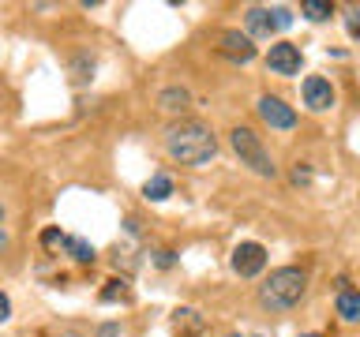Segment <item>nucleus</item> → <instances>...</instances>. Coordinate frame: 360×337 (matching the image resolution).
<instances>
[{
    "label": "nucleus",
    "mask_w": 360,
    "mask_h": 337,
    "mask_svg": "<svg viewBox=\"0 0 360 337\" xmlns=\"http://www.w3.org/2000/svg\"><path fill=\"white\" fill-rule=\"evenodd\" d=\"M165 150L173 161L188 165V168H199L218 154V139H214V131L202 120H180L165 131Z\"/></svg>",
    "instance_id": "obj_1"
},
{
    "label": "nucleus",
    "mask_w": 360,
    "mask_h": 337,
    "mask_svg": "<svg viewBox=\"0 0 360 337\" xmlns=\"http://www.w3.org/2000/svg\"><path fill=\"white\" fill-rule=\"evenodd\" d=\"M304 292H308V274L300 266H281V270H270V277L259 289V300L270 311H289L300 303Z\"/></svg>",
    "instance_id": "obj_2"
},
{
    "label": "nucleus",
    "mask_w": 360,
    "mask_h": 337,
    "mask_svg": "<svg viewBox=\"0 0 360 337\" xmlns=\"http://www.w3.org/2000/svg\"><path fill=\"white\" fill-rule=\"evenodd\" d=\"M229 143H233L236 157H240V165H248V168H252V173H259V176H278V165L270 161L266 146L259 143V135H255L252 128H233V131H229Z\"/></svg>",
    "instance_id": "obj_3"
},
{
    "label": "nucleus",
    "mask_w": 360,
    "mask_h": 337,
    "mask_svg": "<svg viewBox=\"0 0 360 337\" xmlns=\"http://www.w3.org/2000/svg\"><path fill=\"white\" fill-rule=\"evenodd\" d=\"M248 38H270V34H278V30H285L292 15H289V8H248Z\"/></svg>",
    "instance_id": "obj_4"
},
{
    "label": "nucleus",
    "mask_w": 360,
    "mask_h": 337,
    "mask_svg": "<svg viewBox=\"0 0 360 337\" xmlns=\"http://www.w3.org/2000/svg\"><path fill=\"white\" fill-rule=\"evenodd\" d=\"M263 266H266V247H263V244L248 240V244H236V247H233V270H236L240 277L263 274Z\"/></svg>",
    "instance_id": "obj_5"
},
{
    "label": "nucleus",
    "mask_w": 360,
    "mask_h": 337,
    "mask_svg": "<svg viewBox=\"0 0 360 337\" xmlns=\"http://www.w3.org/2000/svg\"><path fill=\"white\" fill-rule=\"evenodd\" d=\"M266 67H270L274 75H297V72H300V49H297V45H289V41L270 45Z\"/></svg>",
    "instance_id": "obj_6"
},
{
    "label": "nucleus",
    "mask_w": 360,
    "mask_h": 337,
    "mask_svg": "<svg viewBox=\"0 0 360 337\" xmlns=\"http://www.w3.org/2000/svg\"><path fill=\"white\" fill-rule=\"evenodd\" d=\"M259 117H263L270 128H278V131H289L292 124H297V112H292L281 98H270V94L259 98Z\"/></svg>",
    "instance_id": "obj_7"
},
{
    "label": "nucleus",
    "mask_w": 360,
    "mask_h": 337,
    "mask_svg": "<svg viewBox=\"0 0 360 337\" xmlns=\"http://www.w3.org/2000/svg\"><path fill=\"white\" fill-rule=\"evenodd\" d=\"M304 105H308L311 112H323L334 105V86L326 83L323 75H308L304 79Z\"/></svg>",
    "instance_id": "obj_8"
},
{
    "label": "nucleus",
    "mask_w": 360,
    "mask_h": 337,
    "mask_svg": "<svg viewBox=\"0 0 360 337\" xmlns=\"http://www.w3.org/2000/svg\"><path fill=\"white\" fill-rule=\"evenodd\" d=\"M218 49H221V56H229V60H236V64L255 60V45H252V38H248V34H240V30H225Z\"/></svg>",
    "instance_id": "obj_9"
},
{
    "label": "nucleus",
    "mask_w": 360,
    "mask_h": 337,
    "mask_svg": "<svg viewBox=\"0 0 360 337\" xmlns=\"http://www.w3.org/2000/svg\"><path fill=\"white\" fill-rule=\"evenodd\" d=\"M334 308H338V315H342L345 322H356V319H360V296H356V289L349 285V281H342V289H338Z\"/></svg>",
    "instance_id": "obj_10"
},
{
    "label": "nucleus",
    "mask_w": 360,
    "mask_h": 337,
    "mask_svg": "<svg viewBox=\"0 0 360 337\" xmlns=\"http://www.w3.org/2000/svg\"><path fill=\"white\" fill-rule=\"evenodd\" d=\"M202 326H207V322H202V315H199V311H191V308H180V311L173 315V330H176L180 337H191V333H199Z\"/></svg>",
    "instance_id": "obj_11"
},
{
    "label": "nucleus",
    "mask_w": 360,
    "mask_h": 337,
    "mask_svg": "<svg viewBox=\"0 0 360 337\" xmlns=\"http://www.w3.org/2000/svg\"><path fill=\"white\" fill-rule=\"evenodd\" d=\"M143 195L150 199V202H165L169 195H173V180H169L165 173H154V176L143 184Z\"/></svg>",
    "instance_id": "obj_12"
},
{
    "label": "nucleus",
    "mask_w": 360,
    "mask_h": 337,
    "mask_svg": "<svg viewBox=\"0 0 360 337\" xmlns=\"http://www.w3.org/2000/svg\"><path fill=\"white\" fill-rule=\"evenodd\" d=\"M64 251L72 255L75 263H94V258H98V255H94V247H90L83 236H68V247H64Z\"/></svg>",
    "instance_id": "obj_13"
},
{
    "label": "nucleus",
    "mask_w": 360,
    "mask_h": 337,
    "mask_svg": "<svg viewBox=\"0 0 360 337\" xmlns=\"http://www.w3.org/2000/svg\"><path fill=\"white\" fill-rule=\"evenodd\" d=\"M162 109H169V112L188 109V90H184V86H169V90H162Z\"/></svg>",
    "instance_id": "obj_14"
},
{
    "label": "nucleus",
    "mask_w": 360,
    "mask_h": 337,
    "mask_svg": "<svg viewBox=\"0 0 360 337\" xmlns=\"http://www.w3.org/2000/svg\"><path fill=\"white\" fill-rule=\"evenodd\" d=\"M101 300H105V303L128 300V281H120V277H112V281H105V289H101Z\"/></svg>",
    "instance_id": "obj_15"
},
{
    "label": "nucleus",
    "mask_w": 360,
    "mask_h": 337,
    "mask_svg": "<svg viewBox=\"0 0 360 337\" xmlns=\"http://www.w3.org/2000/svg\"><path fill=\"white\" fill-rule=\"evenodd\" d=\"M300 11L308 15L311 22H323V19H330V4H323V0H304Z\"/></svg>",
    "instance_id": "obj_16"
},
{
    "label": "nucleus",
    "mask_w": 360,
    "mask_h": 337,
    "mask_svg": "<svg viewBox=\"0 0 360 337\" xmlns=\"http://www.w3.org/2000/svg\"><path fill=\"white\" fill-rule=\"evenodd\" d=\"M41 244L49 247V251H64V247H68V236H64L60 229H45V232H41Z\"/></svg>",
    "instance_id": "obj_17"
},
{
    "label": "nucleus",
    "mask_w": 360,
    "mask_h": 337,
    "mask_svg": "<svg viewBox=\"0 0 360 337\" xmlns=\"http://www.w3.org/2000/svg\"><path fill=\"white\" fill-rule=\"evenodd\" d=\"M75 83H86V79H94V75H90V72H94V60H90V56H79V60H75Z\"/></svg>",
    "instance_id": "obj_18"
},
{
    "label": "nucleus",
    "mask_w": 360,
    "mask_h": 337,
    "mask_svg": "<svg viewBox=\"0 0 360 337\" xmlns=\"http://www.w3.org/2000/svg\"><path fill=\"white\" fill-rule=\"evenodd\" d=\"M308 180H311V168H308V165H297V168H292V184H308Z\"/></svg>",
    "instance_id": "obj_19"
},
{
    "label": "nucleus",
    "mask_w": 360,
    "mask_h": 337,
    "mask_svg": "<svg viewBox=\"0 0 360 337\" xmlns=\"http://www.w3.org/2000/svg\"><path fill=\"white\" fill-rule=\"evenodd\" d=\"M154 263L162 266V270H169V266L176 263V258H173V251H154Z\"/></svg>",
    "instance_id": "obj_20"
},
{
    "label": "nucleus",
    "mask_w": 360,
    "mask_h": 337,
    "mask_svg": "<svg viewBox=\"0 0 360 337\" xmlns=\"http://www.w3.org/2000/svg\"><path fill=\"white\" fill-rule=\"evenodd\" d=\"M98 337H120V326H117V322H105V326H98Z\"/></svg>",
    "instance_id": "obj_21"
},
{
    "label": "nucleus",
    "mask_w": 360,
    "mask_h": 337,
    "mask_svg": "<svg viewBox=\"0 0 360 337\" xmlns=\"http://www.w3.org/2000/svg\"><path fill=\"white\" fill-rule=\"evenodd\" d=\"M8 319H11V300L0 292V322H8Z\"/></svg>",
    "instance_id": "obj_22"
},
{
    "label": "nucleus",
    "mask_w": 360,
    "mask_h": 337,
    "mask_svg": "<svg viewBox=\"0 0 360 337\" xmlns=\"http://www.w3.org/2000/svg\"><path fill=\"white\" fill-rule=\"evenodd\" d=\"M345 27H349V34H356V11H349V15H345Z\"/></svg>",
    "instance_id": "obj_23"
},
{
    "label": "nucleus",
    "mask_w": 360,
    "mask_h": 337,
    "mask_svg": "<svg viewBox=\"0 0 360 337\" xmlns=\"http://www.w3.org/2000/svg\"><path fill=\"white\" fill-rule=\"evenodd\" d=\"M8 247V232H4V225H0V251Z\"/></svg>",
    "instance_id": "obj_24"
},
{
    "label": "nucleus",
    "mask_w": 360,
    "mask_h": 337,
    "mask_svg": "<svg viewBox=\"0 0 360 337\" xmlns=\"http://www.w3.org/2000/svg\"><path fill=\"white\" fill-rule=\"evenodd\" d=\"M60 337H83V333H75V330H68V333H60Z\"/></svg>",
    "instance_id": "obj_25"
},
{
    "label": "nucleus",
    "mask_w": 360,
    "mask_h": 337,
    "mask_svg": "<svg viewBox=\"0 0 360 337\" xmlns=\"http://www.w3.org/2000/svg\"><path fill=\"white\" fill-rule=\"evenodd\" d=\"M300 337H323V333H300Z\"/></svg>",
    "instance_id": "obj_26"
},
{
    "label": "nucleus",
    "mask_w": 360,
    "mask_h": 337,
    "mask_svg": "<svg viewBox=\"0 0 360 337\" xmlns=\"http://www.w3.org/2000/svg\"><path fill=\"white\" fill-rule=\"evenodd\" d=\"M0 225H4V206H0Z\"/></svg>",
    "instance_id": "obj_27"
},
{
    "label": "nucleus",
    "mask_w": 360,
    "mask_h": 337,
    "mask_svg": "<svg viewBox=\"0 0 360 337\" xmlns=\"http://www.w3.org/2000/svg\"><path fill=\"white\" fill-rule=\"evenodd\" d=\"M229 337H236V333H229Z\"/></svg>",
    "instance_id": "obj_28"
}]
</instances>
